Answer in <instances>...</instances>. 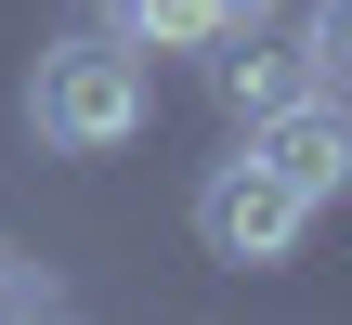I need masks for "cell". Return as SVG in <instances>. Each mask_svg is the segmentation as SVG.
<instances>
[{
    "label": "cell",
    "mask_w": 352,
    "mask_h": 325,
    "mask_svg": "<svg viewBox=\"0 0 352 325\" xmlns=\"http://www.w3.org/2000/svg\"><path fill=\"white\" fill-rule=\"evenodd\" d=\"M144 117H157V78H144V52H131L118 26L52 39L39 78H26V130H39L52 156H118V143H144Z\"/></svg>",
    "instance_id": "1"
},
{
    "label": "cell",
    "mask_w": 352,
    "mask_h": 325,
    "mask_svg": "<svg viewBox=\"0 0 352 325\" xmlns=\"http://www.w3.org/2000/svg\"><path fill=\"white\" fill-rule=\"evenodd\" d=\"M300 234H314V195H300L274 156H222V169L196 182V248H209V261L274 274V261H300Z\"/></svg>",
    "instance_id": "2"
},
{
    "label": "cell",
    "mask_w": 352,
    "mask_h": 325,
    "mask_svg": "<svg viewBox=\"0 0 352 325\" xmlns=\"http://www.w3.org/2000/svg\"><path fill=\"white\" fill-rule=\"evenodd\" d=\"M248 156H274L314 208L352 195V91H300V104H274V117L248 130Z\"/></svg>",
    "instance_id": "3"
},
{
    "label": "cell",
    "mask_w": 352,
    "mask_h": 325,
    "mask_svg": "<svg viewBox=\"0 0 352 325\" xmlns=\"http://www.w3.org/2000/svg\"><path fill=\"white\" fill-rule=\"evenodd\" d=\"M209 91H222V117H248V130H261L274 104H300V91H314V65H300V52H274L261 26H222V39H209Z\"/></svg>",
    "instance_id": "4"
},
{
    "label": "cell",
    "mask_w": 352,
    "mask_h": 325,
    "mask_svg": "<svg viewBox=\"0 0 352 325\" xmlns=\"http://www.w3.org/2000/svg\"><path fill=\"white\" fill-rule=\"evenodd\" d=\"M91 13H104L144 65H157V52H209V39H222V0H91Z\"/></svg>",
    "instance_id": "5"
},
{
    "label": "cell",
    "mask_w": 352,
    "mask_h": 325,
    "mask_svg": "<svg viewBox=\"0 0 352 325\" xmlns=\"http://www.w3.org/2000/svg\"><path fill=\"white\" fill-rule=\"evenodd\" d=\"M300 65H314V91H352V0H314V26H300Z\"/></svg>",
    "instance_id": "6"
},
{
    "label": "cell",
    "mask_w": 352,
    "mask_h": 325,
    "mask_svg": "<svg viewBox=\"0 0 352 325\" xmlns=\"http://www.w3.org/2000/svg\"><path fill=\"white\" fill-rule=\"evenodd\" d=\"M0 325H39V287H26V261L0 248Z\"/></svg>",
    "instance_id": "7"
},
{
    "label": "cell",
    "mask_w": 352,
    "mask_h": 325,
    "mask_svg": "<svg viewBox=\"0 0 352 325\" xmlns=\"http://www.w3.org/2000/svg\"><path fill=\"white\" fill-rule=\"evenodd\" d=\"M261 13H274V0H222V26H261Z\"/></svg>",
    "instance_id": "8"
}]
</instances>
